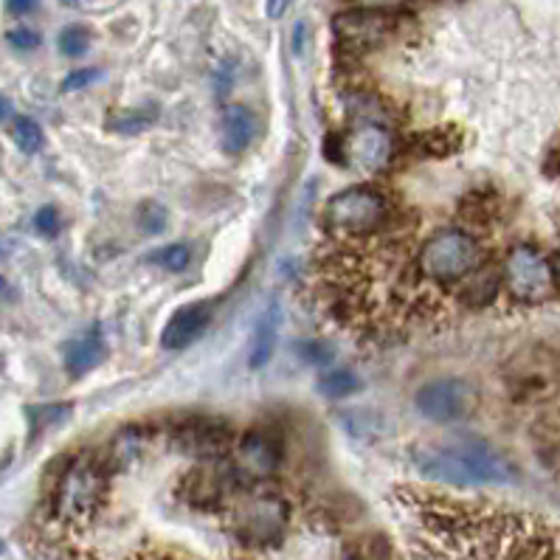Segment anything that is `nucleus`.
I'll use <instances>...</instances> for the list:
<instances>
[{
  "mask_svg": "<svg viewBox=\"0 0 560 560\" xmlns=\"http://www.w3.org/2000/svg\"><path fill=\"white\" fill-rule=\"evenodd\" d=\"M9 116H12V105H9V100L0 96V121H7Z\"/></svg>",
  "mask_w": 560,
  "mask_h": 560,
  "instance_id": "nucleus-33",
  "label": "nucleus"
},
{
  "mask_svg": "<svg viewBox=\"0 0 560 560\" xmlns=\"http://www.w3.org/2000/svg\"><path fill=\"white\" fill-rule=\"evenodd\" d=\"M159 119V110L155 107H144V110H130V113H121L113 119V130H121V132H136V130H147L152 121Z\"/></svg>",
  "mask_w": 560,
  "mask_h": 560,
  "instance_id": "nucleus-23",
  "label": "nucleus"
},
{
  "mask_svg": "<svg viewBox=\"0 0 560 560\" xmlns=\"http://www.w3.org/2000/svg\"><path fill=\"white\" fill-rule=\"evenodd\" d=\"M60 3H66V7H73V3H77V0H60Z\"/></svg>",
  "mask_w": 560,
  "mask_h": 560,
  "instance_id": "nucleus-36",
  "label": "nucleus"
},
{
  "mask_svg": "<svg viewBox=\"0 0 560 560\" xmlns=\"http://www.w3.org/2000/svg\"><path fill=\"white\" fill-rule=\"evenodd\" d=\"M107 468L93 456H80L62 470L51 495L54 515L66 524H88L105 508Z\"/></svg>",
  "mask_w": 560,
  "mask_h": 560,
  "instance_id": "nucleus-4",
  "label": "nucleus"
},
{
  "mask_svg": "<svg viewBox=\"0 0 560 560\" xmlns=\"http://www.w3.org/2000/svg\"><path fill=\"white\" fill-rule=\"evenodd\" d=\"M291 3L293 0H268V3H265V12H268L270 21H279V18L291 9Z\"/></svg>",
  "mask_w": 560,
  "mask_h": 560,
  "instance_id": "nucleus-30",
  "label": "nucleus"
},
{
  "mask_svg": "<svg viewBox=\"0 0 560 560\" xmlns=\"http://www.w3.org/2000/svg\"><path fill=\"white\" fill-rule=\"evenodd\" d=\"M257 132V116L245 105H229L223 113V150L229 155H240L248 150Z\"/></svg>",
  "mask_w": 560,
  "mask_h": 560,
  "instance_id": "nucleus-15",
  "label": "nucleus"
},
{
  "mask_svg": "<svg viewBox=\"0 0 560 560\" xmlns=\"http://www.w3.org/2000/svg\"><path fill=\"white\" fill-rule=\"evenodd\" d=\"M400 28V18L386 9H352L341 12L332 21L338 43L350 51H370V48L383 46V43L395 37Z\"/></svg>",
  "mask_w": 560,
  "mask_h": 560,
  "instance_id": "nucleus-10",
  "label": "nucleus"
},
{
  "mask_svg": "<svg viewBox=\"0 0 560 560\" xmlns=\"http://www.w3.org/2000/svg\"><path fill=\"white\" fill-rule=\"evenodd\" d=\"M341 161L355 172H383L395 159V136L383 125L363 121L341 136Z\"/></svg>",
  "mask_w": 560,
  "mask_h": 560,
  "instance_id": "nucleus-9",
  "label": "nucleus"
},
{
  "mask_svg": "<svg viewBox=\"0 0 560 560\" xmlns=\"http://www.w3.org/2000/svg\"><path fill=\"white\" fill-rule=\"evenodd\" d=\"M189 248L180 243L175 245H164L161 250H155V254H150V259L155 265H161L164 270H172V273H178V270H184L186 265H189Z\"/></svg>",
  "mask_w": 560,
  "mask_h": 560,
  "instance_id": "nucleus-22",
  "label": "nucleus"
},
{
  "mask_svg": "<svg viewBox=\"0 0 560 560\" xmlns=\"http://www.w3.org/2000/svg\"><path fill=\"white\" fill-rule=\"evenodd\" d=\"M282 462V445L268 431H248L231 448V465L243 481H262L273 476Z\"/></svg>",
  "mask_w": 560,
  "mask_h": 560,
  "instance_id": "nucleus-12",
  "label": "nucleus"
},
{
  "mask_svg": "<svg viewBox=\"0 0 560 560\" xmlns=\"http://www.w3.org/2000/svg\"><path fill=\"white\" fill-rule=\"evenodd\" d=\"M34 225H37V231H40V234H46V237H57V234H60V214H57V209H54V206H46V209L37 211Z\"/></svg>",
  "mask_w": 560,
  "mask_h": 560,
  "instance_id": "nucleus-27",
  "label": "nucleus"
},
{
  "mask_svg": "<svg viewBox=\"0 0 560 560\" xmlns=\"http://www.w3.org/2000/svg\"><path fill=\"white\" fill-rule=\"evenodd\" d=\"M243 479L237 476L234 465H223L220 459H209L198 468H191L186 479L180 481V493L184 501L195 510H223L237 493Z\"/></svg>",
  "mask_w": 560,
  "mask_h": 560,
  "instance_id": "nucleus-8",
  "label": "nucleus"
},
{
  "mask_svg": "<svg viewBox=\"0 0 560 560\" xmlns=\"http://www.w3.org/2000/svg\"><path fill=\"white\" fill-rule=\"evenodd\" d=\"M291 527V504L279 493H250L229 513V529L245 547H273Z\"/></svg>",
  "mask_w": 560,
  "mask_h": 560,
  "instance_id": "nucleus-5",
  "label": "nucleus"
},
{
  "mask_svg": "<svg viewBox=\"0 0 560 560\" xmlns=\"http://www.w3.org/2000/svg\"><path fill=\"white\" fill-rule=\"evenodd\" d=\"M107 355V347L102 341V336L96 330H91L88 336L77 338L66 347V370L68 375L82 377L91 370H96Z\"/></svg>",
  "mask_w": 560,
  "mask_h": 560,
  "instance_id": "nucleus-16",
  "label": "nucleus"
},
{
  "mask_svg": "<svg viewBox=\"0 0 560 560\" xmlns=\"http://www.w3.org/2000/svg\"><path fill=\"white\" fill-rule=\"evenodd\" d=\"M304 46H307V23H299V26L293 28V51L302 57Z\"/></svg>",
  "mask_w": 560,
  "mask_h": 560,
  "instance_id": "nucleus-31",
  "label": "nucleus"
},
{
  "mask_svg": "<svg viewBox=\"0 0 560 560\" xmlns=\"http://www.w3.org/2000/svg\"><path fill=\"white\" fill-rule=\"evenodd\" d=\"M481 259L479 240L465 229H436L417 250V273L429 288H459Z\"/></svg>",
  "mask_w": 560,
  "mask_h": 560,
  "instance_id": "nucleus-2",
  "label": "nucleus"
},
{
  "mask_svg": "<svg viewBox=\"0 0 560 560\" xmlns=\"http://www.w3.org/2000/svg\"><path fill=\"white\" fill-rule=\"evenodd\" d=\"M316 386L324 397H332V400H338V397H350L352 392L361 389V381H358L352 372L336 370V372H324V375L318 377Z\"/></svg>",
  "mask_w": 560,
  "mask_h": 560,
  "instance_id": "nucleus-19",
  "label": "nucleus"
},
{
  "mask_svg": "<svg viewBox=\"0 0 560 560\" xmlns=\"http://www.w3.org/2000/svg\"><path fill=\"white\" fill-rule=\"evenodd\" d=\"M277 324H279L277 307H270V311L259 318L257 332H254V352H250V366H254V370H262L265 363L270 361V355H273Z\"/></svg>",
  "mask_w": 560,
  "mask_h": 560,
  "instance_id": "nucleus-17",
  "label": "nucleus"
},
{
  "mask_svg": "<svg viewBox=\"0 0 560 560\" xmlns=\"http://www.w3.org/2000/svg\"><path fill=\"white\" fill-rule=\"evenodd\" d=\"M91 46V32L85 26H68L60 34V51L66 57H82Z\"/></svg>",
  "mask_w": 560,
  "mask_h": 560,
  "instance_id": "nucleus-24",
  "label": "nucleus"
},
{
  "mask_svg": "<svg viewBox=\"0 0 560 560\" xmlns=\"http://www.w3.org/2000/svg\"><path fill=\"white\" fill-rule=\"evenodd\" d=\"M501 284H504V279H501V265L481 262L479 268L456 288V302H459L462 307H488V304L499 296Z\"/></svg>",
  "mask_w": 560,
  "mask_h": 560,
  "instance_id": "nucleus-14",
  "label": "nucleus"
},
{
  "mask_svg": "<svg viewBox=\"0 0 560 560\" xmlns=\"http://www.w3.org/2000/svg\"><path fill=\"white\" fill-rule=\"evenodd\" d=\"M139 225L147 231V234H161V231L166 229V211H164V206L152 203V200L141 203Z\"/></svg>",
  "mask_w": 560,
  "mask_h": 560,
  "instance_id": "nucleus-25",
  "label": "nucleus"
},
{
  "mask_svg": "<svg viewBox=\"0 0 560 560\" xmlns=\"http://www.w3.org/2000/svg\"><path fill=\"white\" fill-rule=\"evenodd\" d=\"M456 147H459V139H456V132L451 127H436V130L417 136V150H422L425 155H445Z\"/></svg>",
  "mask_w": 560,
  "mask_h": 560,
  "instance_id": "nucleus-20",
  "label": "nucleus"
},
{
  "mask_svg": "<svg viewBox=\"0 0 560 560\" xmlns=\"http://www.w3.org/2000/svg\"><path fill=\"white\" fill-rule=\"evenodd\" d=\"M358 3H363V7L377 9V7H392V3H397V0H358Z\"/></svg>",
  "mask_w": 560,
  "mask_h": 560,
  "instance_id": "nucleus-32",
  "label": "nucleus"
},
{
  "mask_svg": "<svg viewBox=\"0 0 560 560\" xmlns=\"http://www.w3.org/2000/svg\"><path fill=\"white\" fill-rule=\"evenodd\" d=\"M175 445L195 459H223L234 448V431L220 417H186L172 434Z\"/></svg>",
  "mask_w": 560,
  "mask_h": 560,
  "instance_id": "nucleus-11",
  "label": "nucleus"
},
{
  "mask_svg": "<svg viewBox=\"0 0 560 560\" xmlns=\"http://www.w3.org/2000/svg\"><path fill=\"white\" fill-rule=\"evenodd\" d=\"M144 445H147L144 429H136V425H130V429H125L119 436H116V440H113L110 462L113 465H119V468H125V465H130V462L141 454V448H144Z\"/></svg>",
  "mask_w": 560,
  "mask_h": 560,
  "instance_id": "nucleus-18",
  "label": "nucleus"
},
{
  "mask_svg": "<svg viewBox=\"0 0 560 560\" xmlns=\"http://www.w3.org/2000/svg\"><path fill=\"white\" fill-rule=\"evenodd\" d=\"M417 470L454 488H479L513 479V468L481 440L422 442L411 451Z\"/></svg>",
  "mask_w": 560,
  "mask_h": 560,
  "instance_id": "nucleus-1",
  "label": "nucleus"
},
{
  "mask_svg": "<svg viewBox=\"0 0 560 560\" xmlns=\"http://www.w3.org/2000/svg\"><path fill=\"white\" fill-rule=\"evenodd\" d=\"M96 77H100V71H96V68H82V71L68 73L66 82H62V91H82V88L91 85Z\"/></svg>",
  "mask_w": 560,
  "mask_h": 560,
  "instance_id": "nucleus-28",
  "label": "nucleus"
},
{
  "mask_svg": "<svg viewBox=\"0 0 560 560\" xmlns=\"http://www.w3.org/2000/svg\"><path fill=\"white\" fill-rule=\"evenodd\" d=\"M501 279L518 304H544L558 291V273L535 243H518L501 262Z\"/></svg>",
  "mask_w": 560,
  "mask_h": 560,
  "instance_id": "nucleus-6",
  "label": "nucleus"
},
{
  "mask_svg": "<svg viewBox=\"0 0 560 560\" xmlns=\"http://www.w3.org/2000/svg\"><path fill=\"white\" fill-rule=\"evenodd\" d=\"M12 139H14V144L21 147L23 152H28V155H34V152H40L43 150V141H46V139H43V127L37 125V121H34V119H26V116L14 121Z\"/></svg>",
  "mask_w": 560,
  "mask_h": 560,
  "instance_id": "nucleus-21",
  "label": "nucleus"
},
{
  "mask_svg": "<svg viewBox=\"0 0 560 560\" xmlns=\"http://www.w3.org/2000/svg\"><path fill=\"white\" fill-rule=\"evenodd\" d=\"M211 316H214L211 302H191L186 307H180V311H175L170 322H166L164 330H161V347L170 352L186 350L189 343H195L203 336Z\"/></svg>",
  "mask_w": 560,
  "mask_h": 560,
  "instance_id": "nucleus-13",
  "label": "nucleus"
},
{
  "mask_svg": "<svg viewBox=\"0 0 560 560\" xmlns=\"http://www.w3.org/2000/svg\"><path fill=\"white\" fill-rule=\"evenodd\" d=\"M37 3H40V0H7V9L9 14L21 18V14H32L34 9H37Z\"/></svg>",
  "mask_w": 560,
  "mask_h": 560,
  "instance_id": "nucleus-29",
  "label": "nucleus"
},
{
  "mask_svg": "<svg viewBox=\"0 0 560 560\" xmlns=\"http://www.w3.org/2000/svg\"><path fill=\"white\" fill-rule=\"evenodd\" d=\"M9 46L18 48V51H34V48L40 46L43 37L34 28H12V32L7 34Z\"/></svg>",
  "mask_w": 560,
  "mask_h": 560,
  "instance_id": "nucleus-26",
  "label": "nucleus"
},
{
  "mask_svg": "<svg viewBox=\"0 0 560 560\" xmlns=\"http://www.w3.org/2000/svg\"><path fill=\"white\" fill-rule=\"evenodd\" d=\"M555 273H558V282H560V250H558V257H555Z\"/></svg>",
  "mask_w": 560,
  "mask_h": 560,
  "instance_id": "nucleus-34",
  "label": "nucleus"
},
{
  "mask_svg": "<svg viewBox=\"0 0 560 560\" xmlns=\"http://www.w3.org/2000/svg\"><path fill=\"white\" fill-rule=\"evenodd\" d=\"M415 406L425 420L436 425L468 420L479 406V392L465 377H436L417 392Z\"/></svg>",
  "mask_w": 560,
  "mask_h": 560,
  "instance_id": "nucleus-7",
  "label": "nucleus"
},
{
  "mask_svg": "<svg viewBox=\"0 0 560 560\" xmlns=\"http://www.w3.org/2000/svg\"><path fill=\"white\" fill-rule=\"evenodd\" d=\"M392 223V209L386 195L372 186H350L332 195L322 211L324 234L330 240L372 237Z\"/></svg>",
  "mask_w": 560,
  "mask_h": 560,
  "instance_id": "nucleus-3",
  "label": "nucleus"
},
{
  "mask_svg": "<svg viewBox=\"0 0 560 560\" xmlns=\"http://www.w3.org/2000/svg\"><path fill=\"white\" fill-rule=\"evenodd\" d=\"M0 291H7V279L0 277Z\"/></svg>",
  "mask_w": 560,
  "mask_h": 560,
  "instance_id": "nucleus-35",
  "label": "nucleus"
}]
</instances>
